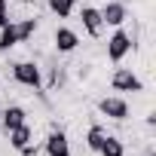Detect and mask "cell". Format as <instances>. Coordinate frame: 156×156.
<instances>
[{"label":"cell","instance_id":"1","mask_svg":"<svg viewBox=\"0 0 156 156\" xmlns=\"http://www.w3.org/2000/svg\"><path fill=\"white\" fill-rule=\"evenodd\" d=\"M129 52H132V34H129L126 28H116V31L107 37V58H110L113 64H119Z\"/></svg>","mask_w":156,"mask_h":156},{"label":"cell","instance_id":"2","mask_svg":"<svg viewBox=\"0 0 156 156\" xmlns=\"http://www.w3.org/2000/svg\"><path fill=\"white\" fill-rule=\"evenodd\" d=\"M95 107H98V113L107 116V119H116V122L129 119V101H126L122 95H104V98H98Z\"/></svg>","mask_w":156,"mask_h":156},{"label":"cell","instance_id":"3","mask_svg":"<svg viewBox=\"0 0 156 156\" xmlns=\"http://www.w3.org/2000/svg\"><path fill=\"white\" fill-rule=\"evenodd\" d=\"M12 80L19 86H28V89H40L43 86V76H40V67L34 61H16L12 64Z\"/></svg>","mask_w":156,"mask_h":156},{"label":"cell","instance_id":"4","mask_svg":"<svg viewBox=\"0 0 156 156\" xmlns=\"http://www.w3.org/2000/svg\"><path fill=\"white\" fill-rule=\"evenodd\" d=\"M110 89L113 92H144V83L132 67H116L110 76Z\"/></svg>","mask_w":156,"mask_h":156},{"label":"cell","instance_id":"5","mask_svg":"<svg viewBox=\"0 0 156 156\" xmlns=\"http://www.w3.org/2000/svg\"><path fill=\"white\" fill-rule=\"evenodd\" d=\"M126 19H129V9H126V3H119V0H107V3L101 6V22H104V25L122 28Z\"/></svg>","mask_w":156,"mask_h":156},{"label":"cell","instance_id":"6","mask_svg":"<svg viewBox=\"0 0 156 156\" xmlns=\"http://www.w3.org/2000/svg\"><path fill=\"white\" fill-rule=\"evenodd\" d=\"M43 150H46V156H70V141L61 129H52L43 141Z\"/></svg>","mask_w":156,"mask_h":156},{"label":"cell","instance_id":"7","mask_svg":"<svg viewBox=\"0 0 156 156\" xmlns=\"http://www.w3.org/2000/svg\"><path fill=\"white\" fill-rule=\"evenodd\" d=\"M80 22H83V31H86L89 37H101V31H104L101 9H95V6H83V9H80Z\"/></svg>","mask_w":156,"mask_h":156},{"label":"cell","instance_id":"8","mask_svg":"<svg viewBox=\"0 0 156 156\" xmlns=\"http://www.w3.org/2000/svg\"><path fill=\"white\" fill-rule=\"evenodd\" d=\"M76 46H80V34H76L73 28H55V49L58 52H73Z\"/></svg>","mask_w":156,"mask_h":156},{"label":"cell","instance_id":"9","mask_svg":"<svg viewBox=\"0 0 156 156\" xmlns=\"http://www.w3.org/2000/svg\"><path fill=\"white\" fill-rule=\"evenodd\" d=\"M3 132H12V129H19V126H25L28 122V113H25V107L22 104H9L6 110H3Z\"/></svg>","mask_w":156,"mask_h":156},{"label":"cell","instance_id":"10","mask_svg":"<svg viewBox=\"0 0 156 156\" xmlns=\"http://www.w3.org/2000/svg\"><path fill=\"white\" fill-rule=\"evenodd\" d=\"M19 43H22V28H19V22H9V25L0 28V52H9V49L19 46Z\"/></svg>","mask_w":156,"mask_h":156},{"label":"cell","instance_id":"11","mask_svg":"<svg viewBox=\"0 0 156 156\" xmlns=\"http://www.w3.org/2000/svg\"><path fill=\"white\" fill-rule=\"evenodd\" d=\"M9 135V144L22 153L25 147H31V141H34V132H31V126L25 122V126H19V129H12V132H6Z\"/></svg>","mask_w":156,"mask_h":156},{"label":"cell","instance_id":"12","mask_svg":"<svg viewBox=\"0 0 156 156\" xmlns=\"http://www.w3.org/2000/svg\"><path fill=\"white\" fill-rule=\"evenodd\" d=\"M98 156H126V147H122V141L116 135H107L101 141V147H98Z\"/></svg>","mask_w":156,"mask_h":156},{"label":"cell","instance_id":"13","mask_svg":"<svg viewBox=\"0 0 156 156\" xmlns=\"http://www.w3.org/2000/svg\"><path fill=\"white\" fill-rule=\"evenodd\" d=\"M107 138V129L104 126H98V122H92L89 126V132H86V147L92 150V153H98V147H101V141Z\"/></svg>","mask_w":156,"mask_h":156},{"label":"cell","instance_id":"14","mask_svg":"<svg viewBox=\"0 0 156 156\" xmlns=\"http://www.w3.org/2000/svg\"><path fill=\"white\" fill-rule=\"evenodd\" d=\"M46 3H49V12L58 16V19H67L76 9V0H46Z\"/></svg>","mask_w":156,"mask_h":156},{"label":"cell","instance_id":"15","mask_svg":"<svg viewBox=\"0 0 156 156\" xmlns=\"http://www.w3.org/2000/svg\"><path fill=\"white\" fill-rule=\"evenodd\" d=\"M12 19H9V0H0V28L3 25H9Z\"/></svg>","mask_w":156,"mask_h":156}]
</instances>
